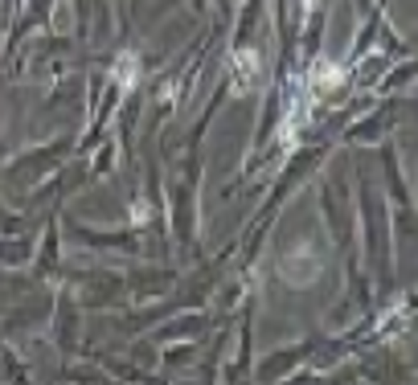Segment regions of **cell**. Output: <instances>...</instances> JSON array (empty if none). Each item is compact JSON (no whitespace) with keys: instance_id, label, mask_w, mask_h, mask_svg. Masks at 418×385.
I'll use <instances>...</instances> for the list:
<instances>
[{"instance_id":"1","label":"cell","mask_w":418,"mask_h":385,"mask_svg":"<svg viewBox=\"0 0 418 385\" xmlns=\"http://www.w3.org/2000/svg\"><path fill=\"white\" fill-rule=\"evenodd\" d=\"M238 78H246V83L254 78V53H251V50L238 53Z\"/></svg>"}]
</instances>
